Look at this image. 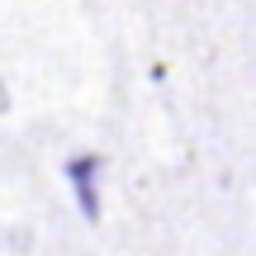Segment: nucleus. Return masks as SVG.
<instances>
[{"instance_id": "nucleus-1", "label": "nucleus", "mask_w": 256, "mask_h": 256, "mask_svg": "<svg viewBox=\"0 0 256 256\" xmlns=\"http://www.w3.org/2000/svg\"><path fill=\"white\" fill-rule=\"evenodd\" d=\"M95 176H100V156H76L72 166H66V180H72L76 200H81V214L86 218H100V194H95Z\"/></svg>"}]
</instances>
